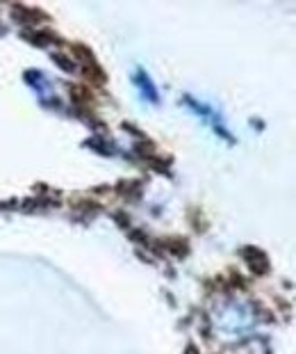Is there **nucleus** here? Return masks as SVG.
<instances>
[{
  "instance_id": "nucleus-1",
  "label": "nucleus",
  "mask_w": 296,
  "mask_h": 354,
  "mask_svg": "<svg viewBox=\"0 0 296 354\" xmlns=\"http://www.w3.org/2000/svg\"><path fill=\"white\" fill-rule=\"evenodd\" d=\"M244 256H246V261L253 266V270L257 274H264L269 270V261H267V256H264L260 250H255V247H248V250H244Z\"/></svg>"
},
{
  "instance_id": "nucleus-2",
  "label": "nucleus",
  "mask_w": 296,
  "mask_h": 354,
  "mask_svg": "<svg viewBox=\"0 0 296 354\" xmlns=\"http://www.w3.org/2000/svg\"><path fill=\"white\" fill-rule=\"evenodd\" d=\"M141 80V94L146 96V99L150 103H159V96H157V89L153 87V82H150V78L146 76V71H137V82Z\"/></svg>"
}]
</instances>
